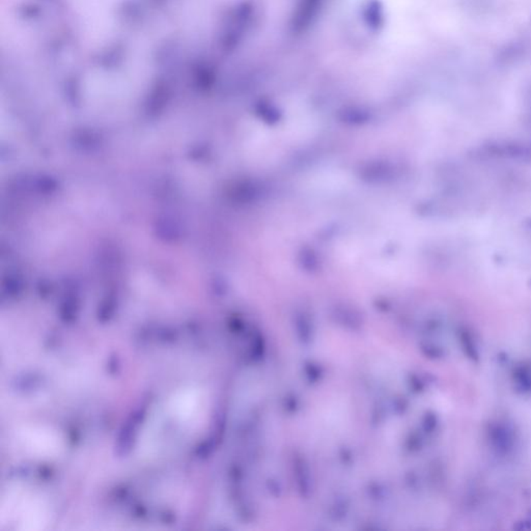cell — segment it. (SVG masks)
I'll return each instance as SVG.
<instances>
[{
  "label": "cell",
  "mask_w": 531,
  "mask_h": 531,
  "mask_svg": "<svg viewBox=\"0 0 531 531\" xmlns=\"http://www.w3.org/2000/svg\"><path fill=\"white\" fill-rule=\"evenodd\" d=\"M482 150L491 157L518 162H528L531 160L530 148L519 141H488L482 145Z\"/></svg>",
  "instance_id": "1"
},
{
  "label": "cell",
  "mask_w": 531,
  "mask_h": 531,
  "mask_svg": "<svg viewBox=\"0 0 531 531\" xmlns=\"http://www.w3.org/2000/svg\"><path fill=\"white\" fill-rule=\"evenodd\" d=\"M525 226H527V228H529V230H531V217L530 218L527 219L526 221H525Z\"/></svg>",
  "instance_id": "2"
},
{
  "label": "cell",
  "mask_w": 531,
  "mask_h": 531,
  "mask_svg": "<svg viewBox=\"0 0 531 531\" xmlns=\"http://www.w3.org/2000/svg\"><path fill=\"white\" fill-rule=\"evenodd\" d=\"M530 285H531V279H530Z\"/></svg>",
  "instance_id": "3"
}]
</instances>
